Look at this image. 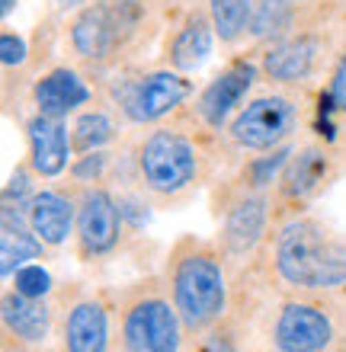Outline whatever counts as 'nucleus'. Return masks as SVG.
Segmentation results:
<instances>
[{"mask_svg":"<svg viewBox=\"0 0 346 352\" xmlns=\"http://www.w3.org/2000/svg\"><path fill=\"white\" fill-rule=\"evenodd\" d=\"M0 61L7 67L23 65V61H26V42L19 36H13V32H3V36H0Z\"/></svg>","mask_w":346,"mask_h":352,"instance_id":"a878e982","label":"nucleus"},{"mask_svg":"<svg viewBox=\"0 0 346 352\" xmlns=\"http://www.w3.org/2000/svg\"><path fill=\"white\" fill-rule=\"evenodd\" d=\"M289 26V3L285 0H253L250 10V29L253 36H272Z\"/></svg>","mask_w":346,"mask_h":352,"instance_id":"4be33fe9","label":"nucleus"},{"mask_svg":"<svg viewBox=\"0 0 346 352\" xmlns=\"http://www.w3.org/2000/svg\"><path fill=\"white\" fill-rule=\"evenodd\" d=\"M138 167L148 189H154L160 195H173L196 179L199 160L196 148L183 135L160 129L144 138V144L138 151Z\"/></svg>","mask_w":346,"mask_h":352,"instance_id":"20e7f679","label":"nucleus"},{"mask_svg":"<svg viewBox=\"0 0 346 352\" xmlns=\"http://www.w3.org/2000/svg\"><path fill=\"white\" fill-rule=\"evenodd\" d=\"M285 157H289V151H276L272 157H266V160H257L250 167V183L253 186H266L272 179V173L285 164Z\"/></svg>","mask_w":346,"mask_h":352,"instance_id":"393cba45","label":"nucleus"},{"mask_svg":"<svg viewBox=\"0 0 346 352\" xmlns=\"http://www.w3.org/2000/svg\"><path fill=\"white\" fill-rule=\"evenodd\" d=\"M212 55V26L202 16L189 19L186 26L177 32L173 45H170V58L180 71H196L206 65V58Z\"/></svg>","mask_w":346,"mask_h":352,"instance_id":"6ab92c4d","label":"nucleus"},{"mask_svg":"<svg viewBox=\"0 0 346 352\" xmlns=\"http://www.w3.org/2000/svg\"><path fill=\"white\" fill-rule=\"evenodd\" d=\"M3 324L10 333H17L26 343H42L52 330V314L42 298H26L19 292L3 295Z\"/></svg>","mask_w":346,"mask_h":352,"instance_id":"dca6fc26","label":"nucleus"},{"mask_svg":"<svg viewBox=\"0 0 346 352\" xmlns=\"http://www.w3.org/2000/svg\"><path fill=\"white\" fill-rule=\"evenodd\" d=\"M276 269L299 288H337L346 282V241L321 221H289L276 237Z\"/></svg>","mask_w":346,"mask_h":352,"instance_id":"f03ea898","label":"nucleus"},{"mask_svg":"<svg viewBox=\"0 0 346 352\" xmlns=\"http://www.w3.org/2000/svg\"><path fill=\"white\" fill-rule=\"evenodd\" d=\"M183 317L158 285L131 292L122 305V352H180Z\"/></svg>","mask_w":346,"mask_h":352,"instance_id":"7ed1b4c3","label":"nucleus"},{"mask_svg":"<svg viewBox=\"0 0 346 352\" xmlns=\"http://www.w3.org/2000/svg\"><path fill=\"white\" fill-rule=\"evenodd\" d=\"M26 192H29V176L23 173V170H17V173H13V179L7 183V189H3V202L17 195V205L23 208V199H26Z\"/></svg>","mask_w":346,"mask_h":352,"instance_id":"cd10ccee","label":"nucleus"},{"mask_svg":"<svg viewBox=\"0 0 346 352\" xmlns=\"http://www.w3.org/2000/svg\"><path fill=\"white\" fill-rule=\"evenodd\" d=\"M13 285H17L19 295H26V298H45L48 288H52V276L39 263H26V266L17 269Z\"/></svg>","mask_w":346,"mask_h":352,"instance_id":"b1692460","label":"nucleus"},{"mask_svg":"<svg viewBox=\"0 0 346 352\" xmlns=\"http://www.w3.org/2000/svg\"><path fill=\"white\" fill-rule=\"evenodd\" d=\"M90 100V90L74 71L67 67H58L52 74H45L36 84V106L42 116H52V119H65L67 112H74L77 106H84Z\"/></svg>","mask_w":346,"mask_h":352,"instance_id":"2eb2a0df","label":"nucleus"},{"mask_svg":"<svg viewBox=\"0 0 346 352\" xmlns=\"http://www.w3.org/2000/svg\"><path fill=\"white\" fill-rule=\"evenodd\" d=\"M295 125V106L282 96H260L237 112L231 122V138L247 151L276 148Z\"/></svg>","mask_w":346,"mask_h":352,"instance_id":"39448f33","label":"nucleus"},{"mask_svg":"<svg viewBox=\"0 0 346 352\" xmlns=\"http://www.w3.org/2000/svg\"><path fill=\"white\" fill-rule=\"evenodd\" d=\"M212 7V26L225 42H234L250 23L253 0H208Z\"/></svg>","mask_w":346,"mask_h":352,"instance_id":"412c9836","label":"nucleus"},{"mask_svg":"<svg viewBox=\"0 0 346 352\" xmlns=\"http://www.w3.org/2000/svg\"><path fill=\"white\" fill-rule=\"evenodd\" d=\"M119 29L122 13L109 10L106 3H96L77 16L74 29H71V42L84 58H106L119 42Z\"/></svg>","mask_w":346,"mask_h":352,"instance_id":"f8f14e48","label":"nucleus"},{"mask_svg":"<svg viewBox=\"0 0 346 352\" xmlns=\"http://www.w3.org/2000/svg\"><path fill=\"white\" fill-rule=\"evenodd\" d=\"M327 173V157L321 148H305L299 157H292L289 173H285V192L289 195H308L324 183Z\"/></svg>","mask_w":346,"mask_h":352,"instance_id":"aec40b11","label":"nucleus"},{"mask_svg":"<svg viewBox=\"0 0 346 352\" xmlns=\"http://www.w3.org/2000/svg\"><path fill=\"white\" fill-rule=\"evenodd\" d=\"M272 340L279 352H324L334 340V324L318 305L289 301L279 311Z\"/></svg>","mask_w":346,"mask_h":352,"instance_id":"423d86ee","label":"nucleus"},{"mask_svg":"<svg viewBox=\"0 0 346 352\" xmlns=\"http://www.w3.org/2000/svg\"><path fill=\"white\" fill-rule=\"evenodd\" d=\"M113 122H109V116H103V112H87V116H80L74 125V148L77 151H96L103 148L106 141H113Z\"/></svg>","mask_w":346,"mask_h":352,"instance_id":"5701e85b","label":"nucleus"},{"mask_svg":"<svg viewBox=\"0 0 346 352\" xmlns=\"http://www.w3.org/2000/svg\"><path fill=\"white\" fill-rule=\"evenodd\" d=\"M122 234V214L116 208L113 195L103 189H90L84 192L77 205V241L84 256H106L116 250Z\"/></svg>","mask_w":346,"mask_h":352,"instance_id":"0eeeda50","label":"nucleus"},{"mask_svg":"<svg viewBox=\"0 0 346 352\" xmlns=\"http://www.w3.org/2000/svg\"><path fill=\"white\" fill-rule=\"evenodd\" d=\"M13 3H17V0H0V10H3V16H7L10 10H13Z\"/></svg>","mask_w":346,"mask_h":352,"instance_id":"c756f323","label":"nucleus"},{"mask_svg":"<svg viewBox=\"0 0 346 352\" xmlns=\"http://www.w3.org/2000/svg\"><path fill=\"white\" fill-rule=\"evenodd\" d=\"M29 135V164L39 176H58L67 167V154H71V144L74 141L67 138V129L61 125V119H52V116H42L39 112L36 119L26 125Z\"/></svg>","mask_w":346,"mask_h":352,"instance_id":"1a4fd4ad","label":"nucleus"},{"mask_svg":"<svg viewBox=\"0 0 346 352\" xmlns=\"http://www.w3.org/2000/svg\"><path fill=\"white\" fill-rule=\"evenodd\" d=\"M103 164H106L103 154H94V157H84V164H77L74 173L80 176V179H84V176H96L100 170H103Z\"/></svg>","mask_w":346,"mask_h":352,"instance_id":"c85d7f7f","label":"nucleus"},{"mask_svg":"<svg viewBox=\"0 0 346 352\" xmlns=\"http://www.w3.org/2000/svg\"><path fill=\"white\" fill-rule=\"evenodd\" d=\"M42 247L45 243L36 237L32 224H29V214L23 218L19 205L13 208V205L3 202V228H0V260H3L0 269H3V276H13V269L42 256Z\"/></svg>","mask_w":346,"mask_h":352,"instance_id":"ddd939ff","label":"nucleus"},{"mask_svg":"<svg viewBox=\"0 0 346 352\" xmlns=\"http://www.w3.org/2000/svg\"><path fill=\"white\" fill-rule=\"evenodd\" d=\"M330 96H334V106L340 112H346V55L340 58L337 71H334V84H330Z\"/></svg>","mask_w":346,"mask_h":352,"instance_id":"bb28decb","label":"nucleus"},{"mask_svg":"<svg viewBox=\"0 0 346 352\" xmlns=\"http://www.w3.org/2000/svg\"><path fill=\"white\" fill-rule=\"evenodd\" d=\"M65 349L67 352H106L109 349V314L103 301L80 298L65 317Z\"/></svg>","mask_w":346,"mask_h":352,"instance_id":"9d476101","label":"nucleus"},{"mask_svg":"<svg viewBox=\"0 0 346 352\" xmlns=\"http://www.w3.org/2000/svg\"><path fill=\"white\" fill-rule=\"evenodd\" d=\"M77 3H84V0H61V7H77Z\"/></svg>","mask_w":346,"mask_h":352,"instance_id":"7c9ffc66","label":"nucleus"},{"mask_svg":"<svg viewBox=\"0 0 346 352\" xmlns=\"http://www.w3.org/2000/svg\"><path fill=\"white\" fill-rule=\"evenodd\" d=\"M29 224L36 237L45 247H58V243L67 241L71 234V224H74V205L67 202L65 195L52 192V189H42L29 199Z\"/></svg>","mask_w":346,"mask_h":352,"instance_id":"4468645a","label":"nucleus"},{"mask_svg":"<svg viewBox=\"0 0 346 352\" xmlns=\"http://www.w3.org/2000/svg\"><path fill=\"white\" fill-rule=\"evenodd\" d=\"M189 96V84L173 71H154L141 77L125 96V112L131 122H154L167 116Z\"/></svg>","mask_w":346,"mask_h":352,"instance_id":"6e6552de","label":"nucleus"},{"mask_svg":"<svg viewBox=\"0 0 346 352\" xmlns=\"http://www.w3.org/2000/svg\"><path fill=\"white\" fill-rule=\"evenodd\" d=\"M253 74H257V67H253L250 61H241V65L228 67L225 74L215 77V80L206 87V93L199 96V116H202L212 129H218V125L231 116L234 106L241 102L244 93L250 90Z\"/></svg>","mask_w":346,"mask_h":352,"instance_id":"9b49d317","label":"nucleus"},{"mask_svg":"<svg viewBox=\"0 0 346 352\" xmlns=\"http://www.w3.org/2000/svg\"><path fill=\"white\" fill-rule=\"evenodd\" d=\"M266 231V202L260 195H250V199H241L228 212L225 221V247L228 253H247L257 247V241Z\"/></svg>","mask_w":346,"mask_h":352,"instance_id":"f3484780","label":"nucleus"},{"mask_svg":"<svg viewBox=\"0 0 346 352\" xmlns=\"http://www.w3.org/2000/svg\"><path fill=\"white\" fill-rule=\"evenodd\" d=\"M170 298L177 305L183 327L189 333L208 330L228 307V282L225 266L215 247L196 241V237H183L170 253Z\"/></svg>","mask_w":346,"mask_h":352,"instance_id":"f257e3e1","label":"nucleus"},{"mask_svg":"<svg viewBox=\"0 0 346 352\" xmlns=\"http://www.w3.org/2000/svg\"><path fill=\"white\" fill-rule=\"evenodd\" d=\"M314 55H318V45H314L311 38H292V42H282V45L266 52L263 71H266L272 80L295 84V80H305V77L311 74Z\"/></svg>","mask_w":346,"mask_h":352,"instance_id":"a211bd4d","label":"nucleus"}]
</instances>
